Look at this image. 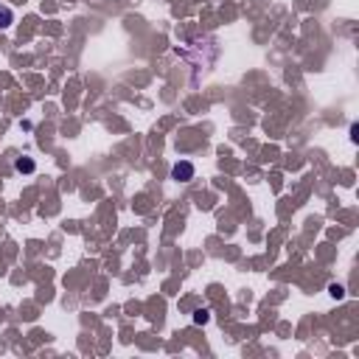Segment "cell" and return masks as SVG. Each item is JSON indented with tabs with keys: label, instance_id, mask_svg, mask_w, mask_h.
I'll use <instances>...</instances> for the list:
<instances>
[{
	"label": "cell",
	"instance_id": "6da1fadb",
	"mask_svg": "<svg viewBox=\"0 0 359 359\" xmlns=\"http://www.w3.org/2000/svg\"><path fill=\"white\" fill-rule=\"evenodd\" d=\"M171 174H174V180H191L194 177V166L191 163H177Z\"/></svg>",
	"mask_w": 359,
	"mask_h": 359
},
{
	"label": "cell",
	"instance_id": "5b68a950",
	"mask_svg": "<svg viewBox=\"0 0 359 359\" xmlns=\"http://www.w3.org/2000/svg\"><path fill=\"white\" fill-rule=\"evenodd\" d=\"M331 295H334V297H342V286H331Z\"/></svg>",
	"mask_w": 359,
	"mask_h": 359
},
{
	"label": "cell",
	"instance_id": "7a4b0ae2",
	"mask_svg": "<svg viewBox=\"0 0 359 359\" xmlns=\"http://www.w3.org/2000/svg\"><path fill=\"white\" fill-rule=\"evenodd\" d=\"M12 20H15V15H12V9L0 6V29H9V26H12Z\"/></svg>",
	"mask_w": 359,
	"mask_h": 359
},
{
	"label": "cell",
	"instance_id": "277c9868",
	"mask_svg": "<svg viewBox=\"0 0 359 359\" xmlns=\"http://www.w3.org/2000/svg\"><path fill=\"white\" fill-rule=\"evenodd\" d=\"M194 320H197V323H208V311H197V314H194Z\"/></svg>",
	"mask_w": 359,
	"mask_h": 359
},
{
	"label": "cell",
	"instance_id": "3957f363",
	"mask_svg": "<svg viewBox=\"0 0 359 359\" xmlns=\"http://www.w3.org/2000/svg\"><path fill=\"white\" fill-rule=\"evenodd\" d=\"M15 169L17 171H34V163H31V160H17Z\"/></svg>",
	"mask_w": 359,
	"mask_h": 359
}]
</instances>
